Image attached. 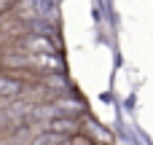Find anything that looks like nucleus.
Wrapping results in <instances>:
<instances>
[{"mask_svg": "<svg viewBox=\"0 0 153 145\" xmlns=\"http://www.w3.org/2000/svg\"><path fill=\"white\" fill-rule=\"evenodd\" d=\"M67 145H94V143H91L86 135H81V132H78V135H73V137H70V143H67Z\"/></svg>", "mask_w": 153, "mask_h": 145, "instance_id": "7", "label": "nucleus"}, {"mask_svg": "<svg viewBox=\"0 0 153 145\" xmlns=\"http://www.w3.org/2000/svg\"><path fill=\"white\" fill-rule=\"evenodd\" d=\"M19 91H22V83H19V81H13V78H5V75H0V94L16 97Z\"/></svg>", "mask_w": 153, "mask_h": 145, "instance_id": "6", "label": "nucleus"}, {"mask_svg": "<svg viewBox=\"0 0 153 145\" xmlns=\"http://www.w3.org/2000/svg\"><path fill=\"white\" fill-rule=\"evenodd\" d=\"M56 113H83V105L75 100H54Z\"/></svg>", "mask_w": 153, "mask_h": 145, "instance_id": "5", "label": "nucleus"}, {"mask_svg": "<svg viewBox=\"0 0 153 145\" xmlns=\"http://www.w3.org/2000/svg\"><path fill=\"white\" fill-rule=\"evenodd\" d=\"M30 65H38V67H48L54 73L62 70V59H56V54H40V57H30Z\"/></svg>", "mask_w": 153, "mask_h": 145, "instance_id": "4", "label": "nucleus"}, {"mask_svg": "<svg viewBox=\"0 0 153 145\" xmlns=\"http://www.w3.org/2000/svg\"><path fill=\"white\" fill-rule=\"evenodd\" d=\"M48 132L51 135H65V132H70V137L73 135H78L81 129H78V121L75 118H65V116H56V118H51V124H48Z\"/></svg>", "mask_w": 153, "mask_h": 145, "instance_id": "3", "label": "nucleus"}, {"mask_svg": "<svg viewBox=\"0 0 153 145\" xmlns=\"http://www.w3.org/2000/svg\"><path fill=\"white\" fill-rule=\"evenodd\" d=\"M81 135H86L94 145H110V143H113V137H110V135H108V132H105L97 121H83Z\"/></svg>", "mask_w": 153, "mask_h": 145, "instance_id": "2", "label": "nucleus"}, {"mask_svg": "<svg viewBox=\"0 0 153 145\" xmlns=\"http://www.w3.org/2000/svg\"><path fill=\"white\" fill-rule=\"evenodd\" d=\"M22 48L30 54V57H40V54H54V46L46 35H30L22 40Z\"/></svg>", "mask_w": 153, "mask_h": 145, "instance_id": "1", "label": "nucleus"}]
</instances>
